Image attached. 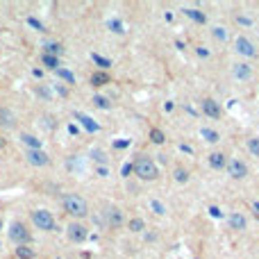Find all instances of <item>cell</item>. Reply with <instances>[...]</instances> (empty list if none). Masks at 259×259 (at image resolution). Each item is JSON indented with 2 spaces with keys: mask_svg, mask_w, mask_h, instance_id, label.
Listing matches in <instances>:
<instances>
[{
  "mask_svg": "<svg viewBox=\"0 0 259 259\" xmlns=\"http://www.w3.org/2000/svg\"><path fill=\"white\" fill-rule=\"evenodd\" d=\"M80 121H82L84 125L89 127V130H98V125H96V123H91V118H87V116H80Z\"/></svg>",
  "mask_w": 259,
  "mask_h": 259,
  "instance_id": "f1b7e54d",
  "label": "cell"
},
{
  "mask_svg": "<svg viewBox=\"0 0 259 259\" xmlns=\"http://www.w3.org/2000/svg\"><path fill=\"white\" fill-rule=\"evenodd\" d=\"M21 141H23V146H28V150H41V139H37L35 134H23Z\"/></svg>",
  "mask_w": 259,
  "mask_h": 259,
  "instance_id": "5bb4252c",
  "label": "cell"
},
{
  "mask_svg": "<svg viewBox=\"0 0 259 259\" xmlns=\"http://www.w3.org/2000/svg\"><path fill=\"white\" fill-rule=\"evenodd\" d=\"M0 127H7V130H14L16 127V116L12 109L0 107Z\"/></svg>",
  "mask_w": 259,
  "mask_h": 259,
  "instance_id": "7c38bea8",
  "label": "cell"
},
{
  "mask_svg": "<svg viewBox=\"0 0 259 259\" xmlns=\"http://www.w3.org/2000/svg\"><path fill=\"white\" fill-rule=\"evenodd\" d=\"M173 177H175V182H186L189 180V173H186V168H175Z\"/></svg>",
  "mask_w": 259,
  "mask_h": 259,
  "instance_id": "cb8c5ba5",
  "label": "cell"
},
{
  "mask_svg": "<svg viewBox=\"0 0 259 259\" xmlns=\"http://www.w3.org/2000/svg\"><path fill=\"white\" fill-rule=\"evenodd\" d=\"M93 62H96V64H100L103 69H109V59L100 57V55H93Z\"/></svg>",
  "mask_w": 259,
  "mask_h": 259,
  "instance_id": "4316f807",
  "label": "cell"
},
{
  "mask_svg": "<svg viewBox=\"0 0 259 259\" xmlns=\"http://www.w3.org/2000/svg\"><path fill=\"white\" fill-rule=\"evenodd\" d=\"M7 234H10V239L14 241L16 245H28L30 241H32V234H30V230L25 227L23 223H21V220H14V223L10 225Z\"/></svg>",
  "mask_w": 259,
  "mask_h": 259,
  "instance_id": "3957f363",
  "label": "cell"
},
{
  "mask_svg": "<svg viewBox=\"0 0 259 259\" xmlns=\"http://www.w3.org/2000/svg\"><path fill=\"white\" fill-rule=\"evenodd\" d=\"M232 75L236 80H241V82H248V80H252V69H250L248 64H234L232 66Z\"/></svg>",
  "mask_w": 259,
  "mask_h": 259,
  "instance_id": "8fae6325",
  "label": "cell"
},
{
  "mask_svg": "<svg viewBox=\"0 0 259 259\" xmlns=\"http://www.w3.org/2000/svg\"><path fill=\"white\" fill-rule=\"evenodd\" d=\"M107 82H109V75L105 73V71H100V73H93V75H91V84H93V87H105Z\"/></svg>",
  "mask_w": 259,
  "mask_h": 259,
  "instance_id": "e0dca14e",
  "label": "cell"
},
{
  "mask_svg": "<svg viewBox=\"0 0 259 259\" xmlns=\"http://www.w3.org/2000/svg\"><path fill=\"white\" fill-rule=\"evenodd\" d=\"M105 223H107L109 227H121L123 225V211L118 209V207L109 205L107 209H105Z\"/></svg>",
  "mask_w": 259,
  "mask_h": 259,
  "instance_id": "ba28073f",
  "label": "cell"
},
{
  "mask_svg": "<svg viewBox=\"0 0 259 259\" xmlns=\"http://www.w3.org/2000/svg\"><path fill=\"white\" fill-rule=\"evenodd\" d=\"M202 112H205L209 118H214V121H218V118L223 116V109H220V105L216 103V100H211V98L202 100Z\"/></svg>",
  "mask_w": 259,
  "mask_h": 259,
  "instance_id": "30bf717a",
  "label": "cell"
},
{
  "mask_svg": "<svg viewBox=\"0 0 259 259\" xmlns=\"http://www.w3.org/2000/svg\"><path fill=\"white\" fill-rule=\"evenodd\" d=\"M25 159L32 166H48L50 157L46 155V150H25Z\"/></svg>",
  "mask_w": 259,
  "mask_h": 259,
  "instance_id": "8992f818",
  "label": "cell"
},
{
  "mask_svg": "<svg viewBox=\"0 0 259 259\" xmlns=\"http://www.w3.org/2000/svg\"><path fill=\"white\" fill-rule=\"evenodd\" d=\"M32 223L39 227V230H46V232H53L55 230V218L50 211L46 209H32Z\"/></svg>",
  "mask_w": 259,
  "mask_h": 259,
  "instance_id": "277c9868",
  "label": "cell"
},
{
  "mask_svg": "<svg viewBox=\"0 0 259 259\" xmlns=\"http://www.w3.org/2000/svg\"><path fill=\"white\" fill-rule=\"evenodd\" d=\"M16 254H19L21 259H32L35 257V250L30 248V245H19V248H16Z\"/></svg>",
  "mask_w": 259,
  "mask_h": 259,
  "instance_id": "ffe728a7",
  "label": "cell"
},
{
  "mask_svg": "<svg viewBox=\"0 0 259 259\" xmlns=\"http://www.w3.org/2000/svg\"><path fill=\"white\" fill-rule=\"evenodd\" d=\"M41 62H44L46 69L50 71H59V59L53 57V55H41Z\"/></svg>",
  "mask_w": 259,
  "mask_h": 259,
  "instance_id": "2e32d148",
  "label": "cell"
},
{
  "mask_svg": "<svg viewBox=\"0 0 259 259\" xmlns=\"http://www.w3.org/2000/svg\"><path fill=\"white\" fill-rule=\"evenodd\" d=\"M234 46H236V53L243 55V57H257V48H254V44L248 37H239L234 41Z\"/></svg>",
  "mask_w": 259,
  "mask_h": 259,
  "instance_id": "52a82bcc",
  "label": "cell"
},
{
  "mask_svg": "<svg viewBox=\"0 0 259 259\" xmlns=\"http://www.w3.org/2000/svg\"><path fill=\"white\" fill-rule=\"evenodd\" d=\"M184 14L189 16L191 21H196V23H205L207 21V16L202 14V12H198V10H184Z\"/></svg>",
  "mask_w": 259,
  "mask_h": 259,
  "instance_id": "d6986e66",
  "label": "cell"
},
{
  "mask_svg": "<svg viewBox=\"0 0 259 259\" xmlns=\"http://www.w3.org/2000/svg\"><path fill=\"white\" fill-rule=\"evenodd\" d=\"M93 103H96V107L109 109V100H107V98H103V96H96V98H93Z\"/></svg>",
  "mask_w": 259,
  "mask_h": 259,
  "instance_id": "d4e9b609",
  "label": "cell"
},
{
  "mask_svg": "<svg viewBox=\"0 0 259 259\" xmlns=\"http://www.w3.org/2000/svg\"><path fill=\"white\" fill-rule=\"evenodd\" d=\"M227 223H230L232 230H245V218L241 214H232L230 218H227Z\"/></svg>",
  "mask_w": 259,
  "mask_h": 259,
  "instance_id": "9a60e30c",
  "label": "cell"
},
{
  "mask_svg": "<svg viewBox=\"0 0 259 259\" xmlns=\"http://www.w3.org/2000/svg\"><path fill=\"white\" fill-rule=\"evenodd\" d=\"M227 173H230L234 180H243L245 175H248V166H245L243 161H239V159H232V161H227Z\"/></svg>",
  "mask_w": 259,
  "mask_h": 259,
  "instance_id": "9c48e42d",
  "label": "cell"
},
{
  "mask_svg": "<svg viewBox=\"0 0 259 259\" xmlns=\"http://www.w3.org/2000/svg\"><path fill=\"white\" fill-rule=\"evenodd\" d=\"M209 166L216 168V171H220V168L227 166V159H225L223 152H211L209 155Z\"/></svg>",
  "mask_w": 259,
  "mask_h": 259,
  "instance_id": "4fadbf2b",
  "label": "cell"
},
{
  "mask_svg": "<svg viewBox=\"0 0 259 259\" xmlns=\"http://www.w3.org/2000/svg\"><path fill=\"white\" fill-rule=\"evenodd\" d=\"M150 139L155 143H164V132H161V130H152L150 132Z\"/></svg>",
  "mask_w": 259,
  "mask_h": 259,
  "instance_id": "484cf974",
  "label": "cell"
},
{
  "mask_svg": "<svg viewBox=\"0 0 259 259\" xmlns=\"http://www.w3.org/2000/svg\"><path fill=\"white\" fill-rule=\"evenodd\" d=\"M152 209H155V214H164V205L157 200H152Z\"/></svg>",
  "mask_w": 259,
  "mask_h": 259,
  "instance_id": "f546056e",
  "label": "cell"
},
{
  "mask_svg": "<svg viewBox=\"0 0 259 259\" xmlns=\"http://www.w3.org/2000/svg\"><path fill=\"white\" fill-rule=\"evenodd\" d=\"M44 48H46L44 55H53V57H57V55L62 53V44H55V41H53V44H46Z\"/></svg>",
  "mask_w": 259,
  "mask_h": 259,
  "instance_id": "44dd1931",
  "label": "cell"
},
{
  "mask_svg": "<svg viewBox=\"0 0 259 259\" xmlns=\"http://www.w3.org/2000/svg\"><path fill=\"white\" fill-rule=\"evenodd\" d=\"M248 150H250V155L259 157V137H252V139H248Z\"/></svg>",
  "mask_w": 259,
  "mask_h": 259,
  "instance_id": "7402d4cb",
  "label": "cell"
},
{
  "mask_svg": "<svg viewBox=\"0 0 259 259\" xmlns=\"http://www.w3.org/2000/svg\"><path fill=\"white\" fill-rule=\"evenodd\" d=\"M66 234H69V239L73 241V243H82L89 236V230H87V225H82V223H71L69 227H66Z\"/></svg>",
  "mask_w": 259,
  "mask_h": 259,
  "instance_id": "5b68a950",
  "label": "cell"
},
{
  "mask_svg": "<svg viewBox=\"0 0 259 259\" xmlns=\"http://www.w3.org/2000/svg\"><path fill=\"white\" fill-rule=\"evenodd\" d=\"M200 134H202V139H205L207 143H216L218 141V132H216V130H211V127H202L200 130Z\"/></svg>",
  "mask_w": 259,
  "mask_h": 259,
  "instance_id": "ac0fdd59",
  "label": "cell"
},
{
  "mask_svg": "<svg viewBox=\"0 0 259 259\" xmlns=\"http://www.w3.org/2000/svg\"><path fill=\"white\" fill-rule=\"evenodd\" d=\"M0 225H3V223H0Z\"/></svg>",
  "mask_w": 259,
  "mask_h": 259,
  "instance_id": "1f68e13d",
  "label": "cell"
},
{
  "mask_svg": "<svg viewBox=\"0 0 259 259\" xmlns=\"http://www.w3.org/2000/svg\"><path fill=\"white\" fill-rule=\"evenodd\" d=\"M132 171H134V175H137L139 180H146V182H152V180L159 177V168H157V164L146 155H139L137 159L132 161Z\"/></svg>",
  "mask_w": 259,
  "mask_h": 259,
  "instance_id": "7a4b0ae2",
  "label": "cell"
},
{
  "mask_svg": "<svg viewBox=\"0 0 259 259\" xmlns=\"http://www.w3.org/2000/svg\"><path fill=\"white\" fill-rule=\"evenodd\" d=\"M252 209L257 211V214H259V202H254V205H252Z\"/></svg>",
  "mask_w": 259,
  "mask_h": 259,
  "instance_id": "4dcf8cb0",
  "label": "cell"
},
{
  "mask_svg": "<svg viewBox=\"0 0 259 259\" xmlns=\"http://www.w3.org/2000/svg\"><path fill=\"white\" fill-rule=\"evenodd\" d=\"M211 35H214L216 39H220V41H223L225 37H227V35H225V30H223V28H214V30H211Z\"/></svg>",
  "mask_w": 259,
  "mask_h": 259,
  "instance_id": "83f0119b",
  "label": "cell"
},
{
  "mask_svg": "<svg viewBox=\"0 0 259 259\" xmlns=\"http://www.w3.org/2000/svg\"><path fill=\"white\" fill-rule=\"evenodd\" d=\"M62 207H64V211L69 216H73V218H87L89 216V202L84 200L80 193H66V196L62 198Z\"/></svg>",
  "mask_w": 259,
  "mask_h": 259,
  "instance_id": "6da1fadb",
  "label": "cell"
},
{
  "mask_svg": "<svg viewBox=\"0 0 259 259\" xmlns=\"http://www.w3.org/2000/svg\"><path fill=\"white\" fill-rule=\"evenodd\" d=\"M127 227H130V232H141L143 227H146V223H143L141 218H132V220H130V225H127Z\"/></svg>",
  "mask_w": 259,
  "mask_h": 259,
  "instance_id": "603a6c76",
  "label": "cell"
}]
</instances>
